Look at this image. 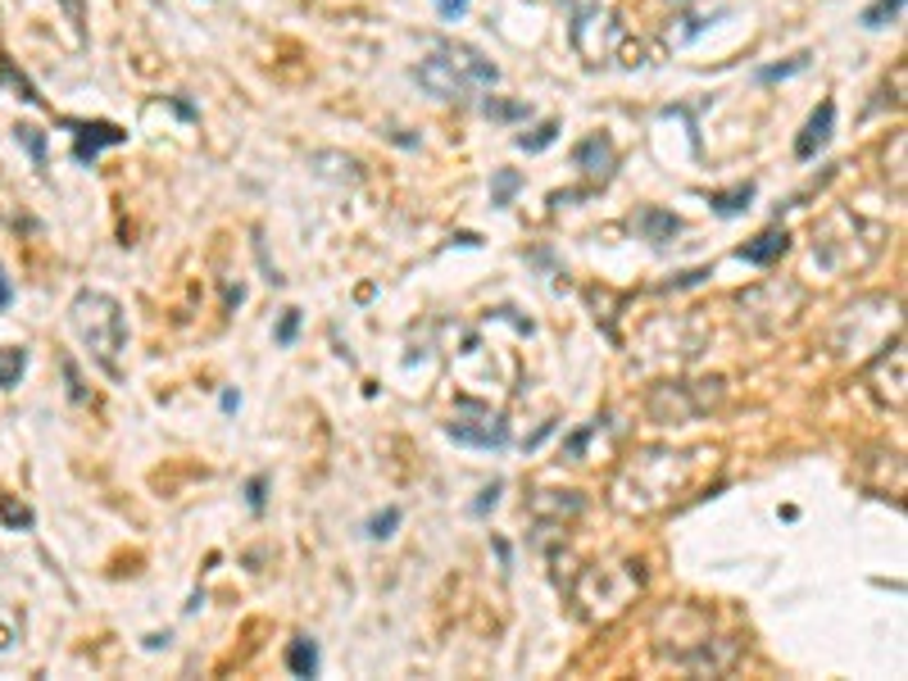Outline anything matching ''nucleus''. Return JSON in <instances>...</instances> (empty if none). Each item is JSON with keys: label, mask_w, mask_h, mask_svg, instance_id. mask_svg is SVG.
Returning <instances> with one entry per match:
<instances>
[{"label": "nucleus", "mask_w": 908, "mask_h": 681, "mask_svg": "<svg viewBox=\"0 0 908 681\" xmlns=\"http://www.w3.org/2000/svg\"><path fill=\"white\" fill-rule=\"evenodd\" d=\"M68 323L73 332H78V340L91 350V359L109 372L119 377V355L128 346V318H123V305L105 291H78L68 305Z\"/></svg>", "instance_id": "nucleus-1"}, {"label": "nucleus", "mask_w": 908, "mask_h": 681, "mask_svg": "<svg viewBox=\"0 0 908 681\" xmlns=\"http://www.w3.org/2000/svg\"><path fill=\"white\" fill-rule=\"evenodd\" d=\"M890 332H899V300L863 295L836 318V327H831V350L845 359L877 355L882 346H890Z\"/></svg>", "instance_id": "nucleus-2"}, {"label": "nucleus", "mask_w": 908, "mask_h": 681, "mask_svg": "<svg viewBox=\"0 0 908 681\" xmlns=\"http://www.w3.org/2000/svg\"><path fill=\"white\" fill-rule=\"evenodd\" d=\"M413 78H419V87H428V91L441 96V100H468V96L482 91V87H496V83H500V68L490 64L486 55L468 51V46H445V51L428 55Z\"/></svg>", "instance_id": "nucleus-3"}, {"label": "nucleus", "mask_w": 908, "mask_h": 681, "mask_svg": "<svg viewBox=\"0 0 908 681\" xmlns=\"http://www.w3.org/2000/svg\"><path fill=\"white\" fill-rule=\"evenodd\" d=\"M640 563H609V568H591L577 586V604H586L591 618H614L640 591Z\"/></svg>", "instance_id": "nucleus-4"}, {"label": "nucleus", "mask_w": 908, "mask_h": 681, "mask_svg": "<svg viewBox=\"0 0 908 681\" xmlns=\"http://www.w3.org/2000/svg\"><path fill=\"white\" fill-rule=\"evenodd\" d=\"M618 42H623V23H618V14H609V10H604V14L582 10V14H577V23H573V46H577V55H582L586 64L609 60Z\"/></svg>", "instance_id": "nucleus-5"}, {"label": "nucleus", "mask_w": 908, "mask_h": 681, "mask_svg": "<svg viewBox=\"0 0 908 681\" xmlns=\"http://www.w3.org/2000/svg\"><path fill=\"white\" fill-rule=\"evenodd\" d=\"M908 359H904V340L895 336V346H882L877 359L867 364V387L882 404H890L895 413H904V382H908Z\"/></svg>", "instance_id": "nucleus-6"}, {"label": "nucleus", "mask_w": 908, "mask_h": 681, "mask_svg": "<svg viewBox=\"0 0 908 681\" xmlns=\"http://www.w3.org/2000/svg\"><path fill=\"white\" fill-rule=\"evenodd\" d=\"M445 436L460 441V445H477V450H505L509 445L505 419H490V413H482V419H454L445 428Z\"/></svg>", "instance_id": "nucleus-7"}, {"label": "nucleus", "mask_w": 908, "mask_h": 681, "mask_svg": "<svg viewBox=\"0 0 908 681\" xmlns=\"http://www.w3.org/2000/svg\"><path fill=\"white\" fill-rule=\"evenodd\" d=\"M68 128H73V137H78V145H73V160H78V164L96 160L105 145H123L128 141V132L114 128V123H78V119H68Z\"/></svg>", "instance_id": "nucleus-8"}, {"label": "nucleus", "mask_w": 908, "mask_h": 681, "mask_svg": "<svg viewBox=\"0 0 908 681\" xmlns=\"http://www.w3.org/2000/svg\"><path fill=\"white\" fill-rule=\"evenodd\" d=\"M573 164H577L582 173H591L595 182H609L614 169H618V150H614L609 137H586V141L573 150Z\"/></svg>", "instance_id": "nucleus-9"}, {"label": "nucleus", "mask_w": 908, "mask_h": 681, "mask_svg": "<svg viewBox=\"0 0 908 681\" xmlns=\"http://www.w3.org/2000/svg\"><path fill=\"white\" fill-rule=\"evenodd\" d=\"M831 132H836V100H822V105L813 109V119L804 123L800 141H794V155H800V160H813L818 150L831 141Z\"/></svg>", "instance_id": "nucleus-10"}, {"label": "nucleus", "mask_w": 908, "mask_h": 681, "mask_svg": "<svg viewBox=\"0 0 908 681\" xmlns=\"http://www.w3.org/2000/svg\"><path fill=\"white\" fill-rule=\"evenodd\" d=\"M636 227L646 233V241H655V246H663V241H672L677 233H681V218L677 214H668V209H655V205H646L636 214Z\"/></svg>", "instance_id": "nucleus-11"}, {"label": "nucleus", "mask_w": 908, "mask_h": 681, "mask_svg": "<svg viewBox=\"0 0 908 681\" xmlns=\"http://www.w3.org/2000/svg\"><path fill=\"white\" fill-rule=\"evenodd\" d=\"M786 246H790L786 227H768V233H759L749 246H741V259H745V263H772V259L786 255Z\"/></svg>", "instance_id": "nucleus-12"}, {"label": "nucleus", "mask_w": 908, "mask_h": 681, "mask_svg": "<svg viewBox=\"0 0 908 681\" xmlns=\"http://www.w3.org/2000/svg\"><path fill=\"white\" fill-rule=\"evenodd\" d=\"M287 668H291L295 677H318V646H314L310 636L291 640V650H287Z\"/></svg>", "instance_id": "nucleus-13"}, {"label": "nucleus", "mask_w": 908, "mask_h": 681, "mask_svg": "<svg viewBox=\"0 0 908 681\" xmlns=\"http://www.w3.org/2000/svg\"><path fill=\"white\" fill-rule=\"evenodd\" d=\"M749 201H754V186L745 182V186H736V192H717L709 205H713L717 214H723V218H736V214H745V209H749Z\"/></svg>", "instance_id": "nucleus-14"}, {"label": "nucleus", "mask_w": 908, "mask_h": 681, "mask_svg": "<svg viewBox=\"0 0 908 681\" xmlns=\"http://www.w3.org/2000/svg\"><path fill=\"white\" fill-rule=\"evenodd\" d=\"M23 368H28V350L19 346H10V350H0V391H10V387H19V377H23Z\"/></svg>", "instance_id": "nucleus-15"}, {"label": "nucleus", "mask_w": 908, "mask_h": 681, "mask_svg": "<svg viewBox=\"0 0 908 681\" xmlns=\"http://www.w3.org/2000/svg\"><path fill=\"white\" fill-rule=\"evenodd\" d=\"M899 14H904V0H877V6H867V10H863V19H858V23L877 32V28H890Z\"/></svg>", "instance_id": "nucleus-16"}, {"label": "nucleus", "mask_w": 908, "mask_h": 681, "mask_svg": "<svg viewBox=\"0 0 908 681\" xmlns=\"http://www.w3.org/2000/svg\"><path fill=\"white\" fill-rule=\"evenodd\" d=\"M14 137L23 141V150L32 155V164H36V169H46V137H42V128H32V123H19V128H14Z\"/></svg>", "instance_id": "nucleus-17"}, {"label": "nucleus", "mask_w": 908, "mask_h": 681, "mask_svg": "<svg viewBox=\"0 0 908 681\" xmlns=\"http://www.w3.org/2000/svg\"><path fill=\"white\" fill-rule=\"evenodd\" d=\"M400 518H404V514H400L396 505H391V509H382V514H372V518H368V537H372V541H387V537H396Z\"/></svg>", "instance_id": "nucleus-18"}, {"label": "nucleus", "mask_w": 908, "mask_h": 681, "mask_svg": "<svg viewBox=\"0 0 908 681\" xmlns=\"http://www.w3.org/2000/svg\"><path fill=\"white\" fill-rule=\"evenodd\" d=\"M518 186H522V177H518L514 169H500V173H496V182H490V205H509Z\"/></svg>", "instance_id": "nucleus-19"}, {"label": "nucleus", "mask_w": 908, "mask_h": 681, "mask_svg": "<svg viewBox=\"0 0 908 681\" xmlns=\"http://www.w3.org/2000/svg\"><path fill=\"white\" fill-rule=\"evenodd\" d=\"M554 137H559V123L550 119V123H541L532 137H518V150H527V155H537V150H545Z\"/></svg>", "instance_id": "nucleus-20"}, {"label": "nucleus", "mask_w": 908, "mask_h": 681, "mask_svg": "<svg viewBox=\"0 0 908 681\" xmlns=\"http://www.w3.org/2000/svg\"><path fill=\"white\" fill-rule=\"evenodd\" d=\"M482 109L490 114V119H527V114H532L527 105H509V100H496V96H490Z\"/></svg>", "instance_id": "nucleus-21"}, {"label": "nucleus", "mask_w": 908, "mask_h": 681, "mask_svg": "<svg viewBox=\"0 0 908 681\" xmlns=\"http://www.w3.org/2000/svg\"><path fill=\"white\" fill-rule=\"evenodd\" d=\"M804 68H809V55H794L790 64H777V68H764V73H759V78H764V83H777V78H790V73H804Z\"/></svg>", "instance_id": "nucleus-22"}, {"label": "nucleus", "mask_w": 908, "mask_h": 681, "mask_svg": "<svg viewBox=\"0 0 908 681\" xmlns=\"http://www.w3.org/2000/svg\"><path fill=\"white\" fill-rule=\"evenodd\" d=\"M0 518H6L10 527H32V509L14 505V500H0Z\"/></svg>", "instance_id": "nucleus-23"}, {"label": "nucleus", "mask_w": 908, "mask_h": 681, "mask_svg": "<svg viewBox=\"0 0 908 681\" xmlns=\"http://www.w3.org/2000/svg\"><path fill=\"white\" fill-rule=\"evenodd\" d=\"M295 332H300V310H287L282 323H278V346H291Z\"/></svg>", "instance_id": "nucleus-24"}, {"label": "nucleus", "mask_w": 908, "mask_h": 681, "mask_svg": "<svg viewBox=\"0 0 908 681\" xmlns=\"http://www.w3.org/2000/svg\"><path fill=\"white\" fill-rule=\"evenodd\" d=\"M436 10H441L445 23H460L468 14V0H436Z\"/></svg>", "instance_id": "nucleus-25"}, {"label": "nucleus", "mask_w": 908, "mask_h": 681, "mask_svg": "<svg viewBox=\"0 0 908 681\" xmlns=\"http://www.w3.org/2000/svg\"><path fill=\"white\" fill-rule=\"evenodd\" d=\"M595 436V428H582L577 436H568V445H563V454H568V460H582V450H586V441Z\"/></svg>", "instance_id": "nucleus-26"}, {"label": "nucleus", "mask_w": 908, "mask_h": 681, "mask_svg": "<svg viewBox=\"0 0 908 681\" xmlns=\"http://www.w3.org/2000/svg\"><path fill=\"white\" fill-rule=\"evenodd\" d=\"M263 486H269V477H255V482L246 486V500H250V509H255V514L263 509Z\"/></svg>", "instance_id": "nucleus-27"}, {"label": "nucleus", "mask_w": 908, "mask_h": 681, "mask_svg": "<svg viewBox=\"0 0 908 681\" xmlns=\"http://www.w3.org/2000/svg\"><path fill=\"white\" fill-rule=\"evenodd\" d=\"M496 505H500V482H496V486H486V490H482V500L473 505V514H486V509H496Z\"/></svg>", "instance_id": "nucleus-28"}, {"label": "nucleus", "mask_w": 908, "mask_h": 681, "mask_svg": "<svg viewBox=\"0 0 908 681\" xmlns=\"http://www.w3.org/2000/svg\"><path fill=\"white\" fill-rule=\"evenodd\" d=\"M886 164H890V155H886ZM895 186L904 192V137H895Z\"/></svg>", "instance_id": "nucleus-29"}, {"label": "nucleus", "mask_w": 908, "mask_h": 681, "mask_svg": "<svg viewBox=\"0 0 908 681\" xmlns=\"http://www.w3.org/2000/svg\"><path fill=\"white\" fill-rule=\"evenodd\" d=\"M14 305V282L6 278V269H0V314H6Z\"/></svg>", "instance_id": "nucleus-30"}, {"label": "nucleus", "mask_w": 908, "mask_h": 681, "mask_svg": "<svg viewBox=\"0 0 908 681\" xmlns=\"http://www.w3.org/2000/svg\"><path fill=\"white\" fill-rule=\"evenodd\" d=\"M563 6H568V10H573V14H582V10H595V6H599V0H563Z\"/></svg>", "instance_id": "nucleus-31"}]
</instances>
